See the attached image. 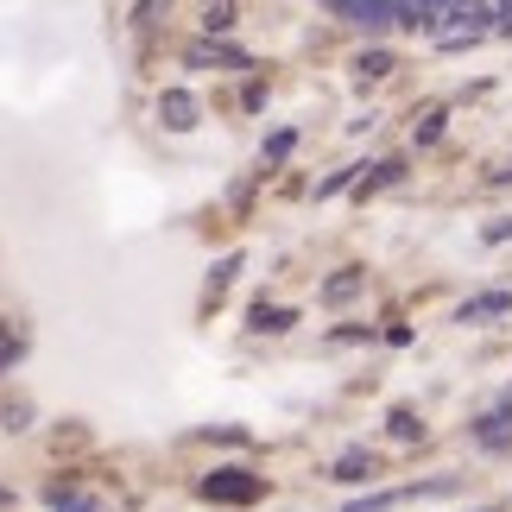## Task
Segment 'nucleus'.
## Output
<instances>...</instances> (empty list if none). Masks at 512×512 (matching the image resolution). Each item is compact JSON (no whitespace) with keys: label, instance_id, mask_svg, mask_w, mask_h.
<instances>
[{"label":"nucleus","instance_id":"obj_7","mask_svg":"<svg viewBox=\"0 0 512 512\" xmlns=\"http://www.w3.org/2000/svg\"><path fill=\"white\" fill-rule=\"evenodd\" d=\"M51 506H57V512H89V500H83V494H57Z\"/></svg>","mask_w":512,"mask_h":512},{"label":"nucleus","instance_id":"obj_9","mask_svg":"<svg viewBox=\"0 0 512 512\" xmlns=\"http://www.w3.org/2000/svg\"><path fill=\"white\" fill-rule=\"evenodd\" d=\"M430 7H437V0H405V19H424Z\"/></svg>","mask_w":512,"mask_h":512},{"label":"nucleus","instance_id":"obj_3","mask_svg":"<svg viewBox=\"0 0 512 512\" xmlns=\"http://www.w3.org/2000/svg\"><path fill=\"white\" fill-rule=\"evenodd\" d=\"M253 494H260V481H247L241 468H222V475L203 481V500H234V506H241V500H253Z\"/></svg>","mask_w":512,"mask_h":512},{"label":"nucleus","instance_id":"obj_5","mask_svg":"<svg viewBox=\"0 0 512 512\" xmlns=\"http://www.w3.org/2000/svg\"><path fill=\"white\" fill-rule=\"evenodd\" d=\"M354 70H361L367 83H373V76H386V70H392V57H386V51H373V57H361V64H354Z\"/></svg>","mask_w":512,"mask_h":512},{"label":"nucleus","instance_id":"obj_2","mask_svg":"<svg viewBox=\"0 0 512 512\" xmlns=\"http://www.w3.org/2000/svg\"><path fill=\"white\" fill-rule=\"evenodd\" d=\"M336 13L354 19V26H367V32H386L405 19V0H336Z\"/></svg>","mask_w":512,"mask_h":512},{"label":"nucleus","instance_id":"obj_6","mask_svg":"<svg viewBox=\"0 0 512 512\" xmlns=\"http://www.w3.org/2000/svg\"><path fill=\"white\" fill-rule=\"evenodd\" d=\"M494 310H506V298H481V304H468V310H462V323H468V317H494Z\"/></svg>","mask_w":512,"mask_h":512},{"label":"nucleus","instance_id":"obj_8","mask_svg":"<svg viewBox=\"0 0 512 512\" xmlns=\"http://www.w3.org/2000/svg\"><path fill=\"white\" fill-rule=\"evenodd\" d=\"M494 32H506V38H512V0H500V7H494Z\"/></svg>","mask_w":512,"mask_h":512},{"label":"nucleus","instance_id":"obj_4","mask_svg":"<svg viewBox=\"0 0 512 512\" xmlns=\"http://www.w3.org/2000/svg\"><path fill=\"white\" fill-rule=\"evenodd\" d=\"M159 114H165V127H177V133H190V127H196V102H190L184 89H171L165 102H159Z\"/></svg>","mask_w":512,"mask_h":512},{"label":"nucleus","instance_id":"obj_1","mask_svg":"<svg viewBox=\"0 0 512 512\" xmlns=\"http://www.w3.org/2000/svg\"><path fill=\"white\" fill-rule=\"evenodd\" d=\"M424 26H430V38L437 45H475L481 32H494V7L487 0H437V7L424 13Z\"/></svg>","mask_w":512,"mask_h":512}]
</instances>
